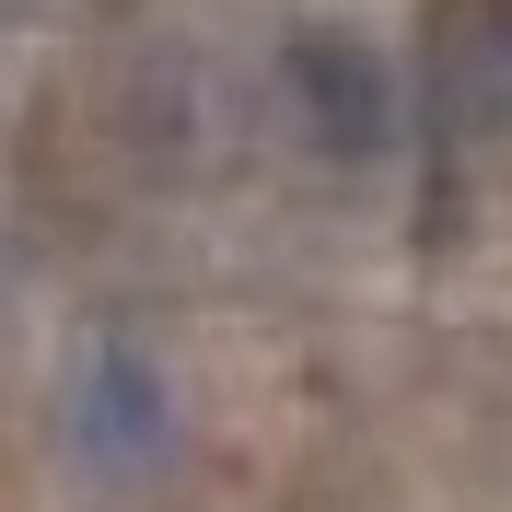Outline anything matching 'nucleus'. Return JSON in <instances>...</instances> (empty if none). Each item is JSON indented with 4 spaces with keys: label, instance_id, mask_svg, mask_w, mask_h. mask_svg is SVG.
Instances as JSON below:
<instances>
[{
    "label": "nucleus",
    "instance_id": "f257e3e1",
    "mask_svg": "<svg viewBox=\"0 0 512 512\" xmlns=\"http://www.w3.org/2000/svg\"><path fill=\"white\" fill-rule=\"evenodd\" d=\"M47 431H59V466L82 489H152L187 454V396H175V373L140 338H82L59 361Z\"/></svg>",
    "mask_w": 512,
    "mask_h": 512
},
{
    "label": "nucleus",
    "instance_id": "f03ea898",
    "mask_svg": "<svg viewBox=\"0 0 512 512\" xmlns=\"http://www.w3.org/2000/svg\"><path fill=\"white\" fill-rule=\"evenodd\" d=\"M280 117H291L303 152L373 163L384 140H396V82H384V59L361 47V35L315 24V35H291V47H280Z\"/></svg>",
    "mask_w": 512,
    "mask_h": 512
},
{
    "label": "nucleus",
    "instance_id": "7ed1b4c3",
    "mask_svg": "<svg viewBox=\"0 0 512 512\" xmlns=\"http://www.w3.org/2000/svg\"><path fill=\"white\" fill-rule=\"evenodd\" d=\"M431 128L512 140V0H431Z\"/></svg>",
    "mask_w": 512,
    "mask_h": 512
}]
</instances>
